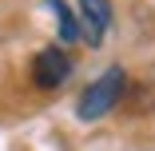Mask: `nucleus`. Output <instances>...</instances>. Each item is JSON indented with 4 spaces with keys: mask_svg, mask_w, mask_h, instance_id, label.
<instances>
[{
    "mask_svg": "<svg viewBox=\"0 0 155 151\" xmlns=\"http://www.w3.org/2000/svg\"><path fill=\"white\" fill-rule=\"evenodd\" d=\"M68 76H72V56L64 52V48H40L36 52V60H32V84L36 87H44V92H56L60 84H68Z\"/></svg>",
    "mask_w": 155,
    "mask_h": 151,
    "instance_id": "2",
    "label": "nucleus"
},
{
    "mask_svg": "<svg viewBox=\"0 0 155 151\" xmlns=\"http://www.w3.org/2000/svg\"><path fill=\"white\" fill-rule=\"evenodd\" d=\"M123 87H127V76H123V68H119V64H115V68H107L100 80H91V84L84 87V96H80V103H76V115L84 119V123H96V119H104V115L119 103Z\"/></svg>",
    "mask_w": 155,
    "mask_h": 151,
    "instance_id": "1",
    "label": "nucleus"
},
{
    "mask_svg": "<svg viewBox=\"0 0 155 151\" xmlns=\"http://www.w3.org/2000/svg\"><path fill=\"white\" fill-rule=\"evenodd\" d=\"M107 28H111V4L107 0H80V40L100 48Z\"/></svg>",
    "mask_w": 155,
    "mask_h": 151,
    "instance_id": "3",
    "label": "nucleus"
}]
</instances>
